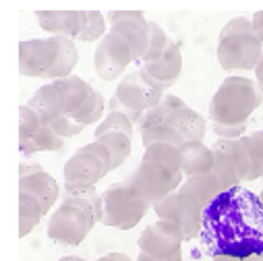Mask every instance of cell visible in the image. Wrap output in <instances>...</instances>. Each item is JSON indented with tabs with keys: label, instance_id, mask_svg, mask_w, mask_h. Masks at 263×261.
Instances as JSON below:
<instances>
[{
	"label": "cell",
	"instance_id": "16",
	"mask_svg": "<svg viewBox=\"0 0 263 261\" xmlns=\"http://www.w3.org/2000/svg\"><path fill=\"white\" fill-rule=\"evenodd\" d=\"M141 77L158 91L170 89L182 73V52L176 42H170L166 54L154 62H141Z\"/></svg>",
	"mask_w": 263,
	"mask_h": 261
},
{
	"label": "cell",
	"instance_id": "32",
	"mask_svg": "<svg viewBox=\"0 0 263 261\" xmlns=\"http://www.w3.org/2000/svg\"><path fill=\"white\" fill-rule=\"evenodd\" d=\"M255 81H257L259 89L263 91V56H261V60H259V64H257V69H255Z\"/></svg>",
	"mask_w": 263,
	"mask_h": 261
},
{
	"label": "cell",
	"instance_id": "29",
	"mask_svg": "<svg viewBox=\"0 0 263 261\" xmlns=\"http://www.w3.org/2000/svg\"><path fill=\"white\" fill-rule=\"evenodd\" d=\"M64 141L67 139H62L60 135H56L52 130V126L44 124L40 128V133L35 135L33 143L27 147V152H23V156H31V154H37V152H58L64 145Z\"/></svg>",
	"mask_w": 263,
	"mask_h": 261
},
{
	"label": "cell",
	"instance_id": "6",
	"mask_svg": "<svg viewBox=\"0 0 263 261\" xmlns=\"http://www.w3.org/2000/svg\"><path fill=\"white\" fill-rule=\"evenodd\" d=\"M79 62V52L69 38L23 40L19 44V73L23 77L60 81L71 77Z\"/></svg>",
	"mask_w": 263,
	"mask_h": 261
},
{
	"label": "cell",
	"instance_id": "13",
	"mask_svg": "<svg viewBox=\"0 0 263 261\" xmlns=\"http://www.w3.org/2000/svg\"><path fill=\"white\" fill-rule=\"evenodd\" d=\"M154 212H156L158 220L174 222L182 230L184 240H195V236L201 234L205 208L197 201V197L184 184H180V189H176L162 203H158L154 208Z\"/></svg>",
	"mask_w": 263,
	"mask_h": 261
},
{
	"label": "cell",
	"instance_id": "14",
	"mask_svg": "<svg viewBox=\"0 0 263 261\" xmlns=\"http://www.w3.org/2000/svg\"><path fill=\"white\" fill-rule=\"evenodd\" d=\"M54 83L64 91V98H67V116L69 118L77 120L83 126L96 124L102 118V114L106 110L104 98L87 81L71 75L67 79H60V81H54Z\"/></svg>",
	"mask_w": 263,
	"mask_h": 261
},
{
	"label": "cell",
	"instance_id": "28",
	"mask_svg": "<svg viewBox=\"0 0 263 261\" xmlns=\"http://www.w3.org/2000/svg\"><path fill=\"white\" fill-rule=\"evenodd\" d=\"M170 42H172V40H170L168 33L162 29V25L149 21V46H147V52H145V56L141 58V62H154V60L162 58V56L166 54Z\"/></svg>",
	"mask_w": 263,
	"mask_h": 261
},
{
	"label": "cell",
	"instance_id": "11",
	"mask_svg": "<svg viewBox=\"0 0 263 261\" xmlns=\"http://www.w3.org/2000/svg\"><path fill=\"white\" fill-rule=\"evenodd\" d=\"M35 19L54 38L96 42L106 35V17L100 11H37Z\"/></svg>",
	"mask_w": 263,
	"mask_h": 261
},
{
	"label": "cell",
	"instance_id": "34",
	"mask_svg": "<svg viewBox=\"0 0 263 261\" xmlns=\"http://www.w3.org/2000/svg\"><path fill=\"white\" fill-rule=\"evenodd\" d=\"M214 261H263V257H261V255L247 257V259H236V257H216Z\"/></svg>",
	"mask_w": 263,
	"mask_h": 261
},
{
	"label": "cell",
	"instance_id": "8",
	"mask_svg": "<svg viewBox=\"0 0 263 261\" xmlns=\"http://www.w3.org/2000/svg\"><path fill=\"white\" fill-rule=\"evenodd\" d=\"M168 126L184 141V143H203L205 137V118L191 110L178 96L166 94L162 102H158L154 108H149L141 120L137 122L139 135L147 133L156 126Z\"/></svg>",
	"mask_w": 263,
	"mask_h": 261
},
{
	"label": "cell",
	"instance_id": "19",
	"mask_svg": "<svg viewBox=\"0 0 263 261\" xmlns=\"http://www.w3.org/2000/svg\"><path fill=\"white\" fill-rule=\"evenodd\" d=\"M180 158H182V172L186 178L208 174L216 166L214 150L208 147L205 143H184L180 147Z\"/></svg>",
	"mask_w": 263,
	"mask_h": 261
},
{
	"label": "cell",
	"instance_id": "33",
	"mask_svg": "<svg viewBox=\"0 0 263 261\" xmlns=\"http://www.w3.org/2000/svg\"><path fill=\"white\" fill-rule=\"evenodd\" d=\"M137 261H182V255H176V257H172V259H154V257H149V255H145V253H139Z\"/></svg>",
	"mask_w": 263,
	"mask_h": 261
},
{
	"label": "cell",
	"instance_id": "24",
	"mask_svg": "<svg viewBox=\"0 0 263 261\" xmlns=\"http://www.w3.org/2000/svg\"><path fill=\"white\" fill-rule=\"evenodd\" d=\"M42 126L44 124H42L40 116L27 104H23L19 108V150H21V154L27 152V147L33 143V139L40 133Z\"/></svg>",
	"mask_w": 263,
	"mask_h": 261
},
{
	"label": "cell",
	"instance_id": "2",
	"mask_svg": "<svg viewBox=\"0 0 263 261\" xmlns=\"http://www.w3.org/2000/svg\"><path fill=\"white\" fill-rule=\"evenodd\" d=\"M263 91L255 79L230 75L222 81L210 102L212 128L220 139L245 137L251 114L261 106Z\"/></svg>",
	"mask_w": 263,
	"mask_h": 261
},
{
	"label": "cell",
	"instance_id": "26",
	"mask_svg": "<svg viewBox=\"0 0 263 261\" xmlns=\"http://www.w3.org/2000/svg\"><path fill=\"white\" fill-rule=\"evenodd\" d=\"M240 139H242V143L249 152V158H251V174H249L247 182H253V180L263 176V128L255 130L251 135H245Z\"/></svg>",
	"mask_w": 263,
	"mask_h": 261
},
{
	"label": "cell",
	"instance_id": "37",
	"mask_svg": "<svg viewBox=\"0 0 263 261\" xmlns=\"http://www.w3.org/2000/svg\"><path fill=\"white\" fill-rule=\"evenodd\" d=\"M261 257H263V253H261Z\"/></svg>",
	"mask_w": 263,
	"mask_h": 261
},
{
	"label": "cell",
	"instance_id": "25",
	"mask_svg": "<svg viewBox=\"0 0 263 261\" xmlns=\"http://www.w3.org/2000/svg\"><path fill=\"white\" fill-rule=\"evenodd\" d=\"M93 141H100L112 156V170L122 166L126 162V158L130 156V137L124 135V133H116V130H112V133H106Z\"/></svg>",
	"mask_w": 263,
	"mask_h": 261
},
{
	"label": "cell",
	"instance_id": "3",
	"mask_svg": "<svg viewBox=\"0 0 263 261\" xmlns=\"http://www.w3.org/2000/svg\"><path fill=\"white\" fill-rule=\"evenodd\" d=\"M149 46V21L141 13L135 19H126L102 38L93 54V67L100 79L114 81L124 77L130 62L141 60Z\"/></svg>",
	"mask_w": 263,
	"mask_h": 261
},
{
	"label": "cell",
	"instance_id": "36",
	"mask_svg": "<svg viewBox=\"0 0 263 261\" xmlns=\"http://www.w3.org/2000/svg\"><path fill=\"white\" fill-rule=\"evenodd\" d=\"M259 199H261V203H263V189H261V195H259Z\"/></svg>",
	"mask_w": 263,
	"mask_h": 261
},
{
	"label": "cell",
	"instance_id": "15",
	"mask_svg": "<svg viewBox=\"0 0 263 261\" xmlns=\"http://www.w3.org/2000/svg\"><path fill=\"white\" fill-rule=\"evenodd\" d=\"M182 243V230L170 220H158L145 226V230L137 238L139 253H145L154 259H172L180 255Z\"/></svg>",
	"mask_w": 263,
	"mask_h": 261
},
{
	"label": "cell",
	"instance_id": "20",
	"mask_svg": "<svg viewBox=\"0 0 263 261\" xmlns=\"http://www.w3.org/2000/svg\"><path fill=\"white\" fill-rule=\"evenodd\" d=\"M195 197H197V201H199L205 210H208V206L210 203H214L220 195L224 193V189H222V184H220V180H218V176L214 174V170L212 172H208V174H199V176H193V178H186L184 182H182Z\"/></svg>",
	"mask_w": 263,
	"mask_h": 261
},
{
	"label": "cell",
	"instance_id": "5",
	"mask_svg": "<svg viewBox=\"0 0 263 261\" xmlns=\"http://www.w3.org/2000/svg\"><path fill=\"white\" fill-rule=\"evenodd\" d=\"M104 218L102 195L96 189L81 193H64L60 208L48 224V236L60 247H79L91 228Z\"/></svg>",
	"mask_w": 263,
	"mask_h": 261
},
{
	"label": "cell",
	"instance_id": "35",
	"mask_svg": "<svg viewBox=\"0 0 263 261\" xmlns=\"http://www.w3.org/2000/svg\"><path fill=\"white\" fill-rule=\"evenodd\" d=\"M58 261H87V259L77 257V255H69V257H62V259H58Z\"/></svg>",
	"mask_w": 263,
	"mask_h": 261
},
{
	"label": "cell",
	"instance_id": "23",
	"mask_svg": "<svg viewBox=\"0 0 263 261\" xmlns=\"http://www.w3.org/2000/svg\"><path fill=\"white\" fill-rule=\"evenodd\" d=\"M214 156H216V166H214V174L218 176L224 193L230 191V189H236V187H242V178H240V170L238 166L234 164V160L218 150H214Z\"/></svg>",
	"mask_w": 263,
	"mask_h": 261
},
{
	"label": "cell",
	"instance_id": "7",
	"mask_svg": "<svg viewBox=\"0 0 263 261\" xmlns=\"http://www.w3.org/2000/svg\"><path fill=\"white\" fill-rule=\"evenodd\" d=\"M218 62L226 73L255 71L263 56V42L253 29V21L247 17L230 19L218 38Z\"/></svg>",
	"mask_w": 263,
	"mask_h": 261
},
{
	"label": "cell",
	"instance_id": "22",
	"mask_svg": "<svg viewBox=\"0 0 263 261\" xmlns=\"http://www.w3.org/2000/svg\"><path fill=\"white\" fill-rule=\"evenodd\" d=\"M212 150H218V152L230 156L234 160V164L238 166V170H240L242 182L249 180V174H251V158H249V152H247L242 139H220V141L214 143Z\"/></svg>",
	"mask_w": 263,
	"mask_h": 261
},
{
	"label": "cell",
	"instance_id": "4",
	"mask_svg": "<svg viewBox=\"0 0 263 261\" xmlns=\"http://www.w3.org/2000/svg\"><path fill=\"white\" fill-rule=\"evenodd\" d=\"M130 184L137 187L149 203L156 208L168 195H172L186 180L182 172L180 147L172 143H154L145 147V154L130 174Z\"/></svg>",
	"mask_w": 263,
	"mask_h": 261
},
{
	"label": "cell",
	"instance_id": "17",
	"mask_svg": "<svg viewBox=\"0 0 263 261\" xmlns=\"http://www.w3.org/2000/svg\"><path fill=\"white\" fill-rule=\"evenodd\" d=\"M19 191L31 193L33 197H37L44 206V212L48 214L50 208H54L58 195H60V184L42 166L23 162L19 166Z\"/></svg>",
	"mask_w": 263,
	"mask_h": 261
},
{
	"label": "cell",
	"instance_id": "10",
	"mask_svg": "<svg viewBox=\"0 0 263 261\" xmlns=\"http://www.w3.org/2000/svg\"><path fill=\"white\" fill-rule=\"evenodd\" d=\"M112 172V156L100 143L91 141L79 147L73 158L64 164V193H81L96 189V184Z\"/></svg>",
	"mask_w": 263,
	"mask_h": 261
},
{
	"label": "cell",
	"instance_id": "12",
	"mask_svg": "<svg viewBox=\"0 0 263 261\" xmlns=\"http://www.w3.org/2000/svg\"><path fill=\"white\" fill-rule=\"evenodd\" d=\"M166 94L164 91H158L154 89L143 77L139 71H133L120 79L116 91L112 94L110 102H108V112H122L126 114L130 120L137 122L141 120V116L154 108L158 102H162Z\"/></svg>",
	"mask_w": 263,
	"mask_h": 261
},
{
	"label": "cell",
	"instance_id": "1",
	"mask_svg": "<svg viewBox=\"0 0 263 261\" xmlns=\"http://www.w3.org/2000/svg\"><path fill=\"white\" fill-rule=\"evenodd\" d=\"M201 247L210 257L247 259L263 253V203L245 187L230 189L203 212Z\"/></svg>",
	"mask_w": 263,
	"mask_h": 261
},
{
	"label": "cell",
	"instance_id": "31",
	"mask_svg": "<svg viewBox=\"0 0 263 261\" xmlns=\"http://www.w3.org/2000/svg\"><path fill=\"white\" fill-rule=\"evenodd\" d=\"M98 261H133L128 255H124V253H108V255H104V257H100Z\"/></svg>",
	"mask_w": 263,
	"mask_h": 261
},
{
	"label": "cell",
	"instance_id": "18",
	"mask_svg": "<svg viewBox=\"0 0 263 261\" xmlns=\"http://www.w3.org/2000/svg\"><path fill=\"white\" fill-rule=\"evenodd\" d=\"M27 106L40 116L42 124H46V126H50L56 120L67 116V98H64V91L54 81L40 87L35 91V96L27 102Z\"/></svg>",
	"mask_w": 263,
	"mask_h": 261
},
{
	"label": "cell",
	"instance_id": "9",
	"mask_svg": "<svg viewBox=\"0 0 263 261\" xmlns=\"http://www.w3.org/2000/svg\"><path fill=\"white\" fill-rule=\"evenodd\" d=\"M104 203V218L102 224L118 230H130L135 228L154 206L145 195L130 184V180L114 182L102 193Z\"/></svg>",
	"mask_w": 263,
	"mask_h": 261
},
{
	"label": "cell",
	"instance_id": "30",
	"mask_svg": "<svg viewBox=\"0 0 263 261\" xmlns=\"http://www.w3.org/2000/svg\"><path fill=\"white\" fill-rule=\"evenodd\" d=\"M251 21H253V29H255V33H257V35H259V40L263 42V11L255 13Z\"/></svg>",
	"mask_w": 263,
	"mask_h": 261
},
{
	"label": "cell",
	"instance_id": "21",
	"mask_svg": "<svg viewBox=\"0 0 263 261\" xmlns=\"http://www.w3.org/2000/svg\"><path fill=\"white\" fill-rule=\"evenodd\" d=\"M46 216L44 206L31 193L19 191V236H27Z\"/></svg>",
	"mask_w": 263,
	"mask_h": 261
},
{
	"label": "cell",
	"instance_id": "27",
	"mask_svg": "<svg viewBox=\"0 0 263 261\" xmlns=\"http://www.w3.org/2000/svg\"><path fill=\"white\" fill-rule=\"evenodd\" d=\"M112 130L133 137V133L137 130V126H135L133 120H130L126 114H122V112H108V116L96 126L93 139H98V137H102V135H106V133H112Z\"/></svg>",
	"mask_w": 263,
	"mask_h": 261
}]
</instances>
